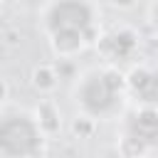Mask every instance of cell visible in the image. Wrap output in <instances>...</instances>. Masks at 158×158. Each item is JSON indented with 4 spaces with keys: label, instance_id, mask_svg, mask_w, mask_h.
I'll return each mask as SVG.
<instances>
[{
    "label": "cell",
    "instance_id": "obj_1",
    "mask_svg": "<svg viewBox=\"0 0 158 158\" xmlns=\"http://www.w3.org/2000/svg\"><path fill=\"white\" fill-rule=\"evenodd\" d=\"M42 30L59 59H74L101 40V10L94 0H49L42 7Z\"/></svg>",
    "mask_w": 158,
    "mask_h": 158
},
{
    "label": "cell",
    "instance_id": "obj_2",
    "mask_svg": "<svg viewBox=\"0 0 158 158\" xmlns=\"http://www.w3.org/2000/svg\"><path fill=\"white\" fill-rule=\"evenodd\" d=\"M128 79L126 74L114 67H94L86 69L81 77H77V84L72 89L74 104L79 106V114H86L91 118H114L123 109Z\"/></svg>",
    "mask_w": 158,
    "mask_h": 158
},
{
    "label": "cell",
    "instance_id": "obj_3",
    "mask_svg": "<svg viewBox=\"0 0 158 158\" xmlns=\"http://www.w3.org/2000/svg\"><path fill=\"white\" fill-rule=\"evenodd\" d=\"M47 151V133L30 111H2L0 121V156L2 158H42Z\"/></svg>",
    "mask_w": 158,
    "mask_h": 158
},
{
    "label": "cell",
    "instance_id": "obj_4",
    "mask_svg": "<svg viewBox=\"0 0 158 158\" xmlns=\"http://www.w3.org/2000/svg\"><path fill=\"white\" fill-rule=\"evenodd\" d=\"M156 146H158V109L141 106L126 118L118 153L121 158H143V153Z\"/></svg>",
    "mask_w": 158,
    "mask_h": 158
},
{
    "label": "cell",
    "instance_id": "obj_5",
    "mask_svg": "<svg viewBox=\"0 0 158 158\" xmlns=\"http://www.w3.org/2000/svg\"><path fill=\"white\" fill-rule=\"evenodd\" d=\"M138 49V35L136 30L121 25V27H114L109 30L106 35H101V40L96 42V52L114 67H118V62H126V59H133Z\"/></svg>",
    "mask_w": 158,
    "mask_h": 158
},
{
    "label": "cell",
    "instance_id": "obj_6",
    "mask_svg": "<svg viewBox=\"0 0 158 158\" xmlns=\"http://www.w3.org/2000/svg\"><path fill=\"white\" fill-rule=\"evenodd\" d=\"M128 91L141 101V106L158 109V72L148 64H133L126 72Z\"/></svg>",
    "mask_w": 158,
    "mask_h": 158
},
{
    "label": "cell",
    "instance_id": "obj_7",
    "mask_svg": "<svg viewBox=\"0 0 158 158\" xmlns=\"http://www.w3.org/2000/svg\"><path fill=\"white\" fill-rule=\"evenodd\" d=\"M35 116H37V121L47 136H54L62 131V111H59V104L54 99H40L35 106Z\"/></svg>",
    "mask_w": 158,
    "mask_h": 158
},
{
    "label": "cell",
    "instance_id": "obj_8",
    "mask_svg": "<svg viewBox=\"0 0 158 158\" xmlns=\"http://www.w3.org/2000/svg\"><path fill=\"white\" fill-rule=\"evenodd\" d=\"M59 79H62V77H59L57 67L49 64V62L37 64V67L32 69V74H30V81H32L35 91H40V94H52V91L59 86Z\"/></svg>",
    "mask_w": 158,
    "mask_h": 158
},
{
    "label": "cell",
    "instance_id": "obj_9",
    "mask_svg": "<svg viewBox=\"0 0 158 158\" xmlns=\"http://www.w3.org/2000/svg\"><path fill=\"white\" fill-rule=\"evenodd\" d=\"M69 131L74 138H91L96 133V118H91L86 114H77L69 121Z\"/></svg>",
    "mask_w": 158,
    "mask_h": 158
},
{
    "label": "cell",
    "instance_id": "obj_10",
    "mask_svg": "<svg viewBox=\"0 0 158 158\" xmlns=\"http://www.w3.org/2000/svg\"><path fill=\"white\" fill-rule=\"evenodd\" d=\"M2 42H5V47H17L20 44V30L17 27H5L2 30Z\"/></svg>",
    "mask_w": 158,
    "mask_h": 158
},
{
    "label": "cell",
    "instance_id": "obj_11",
    "mask_svg": "<svg viewBox=\"0 0 158 158\" xmlns=\"http://www.w3.org/2000/svg\"><path fill=\"white\" fill-rule=\"evenodd\" d=\"M54 67H57V72H59L62 79H72L74 77V62L72 59H59Z\"/></svg>",
    "mask_w": 158,
    "mask_h": 158
},
{
    "label": "cell",
    "instance_id": "obj_12",
    "mask_svg": "<svg viewBox=\"0 0 158 158\" xmlns=\"http://www.w3.org/2000/svg\"><path fill=\"white\" fill-rule=\"evenodd\" d=\"M0 101L2 104L10 101V81L7 79H0Z\"/></svg>",
    "mask_w": 158,
    "mask_h": 158
},
{
    "label": "cell",
    "instance_id": "obj_13",
    "mask_svg": "<svg viewBox=\"0 0 158 158\" xmlns=\"http://www.w3.org/2000/svg\"><path fill=\"white\" fill-rule=\"evenodd\" d=\"M109 2H111L114 7H118V10H131L138 0H109Z\"/></svg>",
    "mask_w": 158,
    "mask_h": 158
},
{
    "label": "cell",
    "instance_id": "obj_14",
    "mask_svg": "<svg viewBox=\"0 0 158 158\" xmlns=\"http://www.w3.org/2000/svg\"><path fill=\"white\" fill-rule=\"evenodd\" d=\"M20 2H22L25 7H32V10H42V7H44L49 0H20Z\"/></svg>",
    "mask_w": 158,
    "mask_h": 158
},
{
    "label": "cell",
    "instance_id": "obj_15",
    "mask_svg": "<svg viewBox=\"0 0 158 158\" xmlns=\"http://www.w3.org/2000/svg\"><path fill=\"white\" fill-rule=\"evenodd\" d=\"M151 22H153L156 35H158V0H156V2H153V7H151Z\"/></svg>",
    "mask_w": 158,
    "mask_h": 158
},
{
    "label": "cell",
    "instance_id": "obj_16",
    "mask_svg": "<svg viewBox=\"0 0 158 158\" xmlns=\"http://www.w3.org/2000/svg\"><path fill=\"white\" fill-rule=\"evenodd\" d=\"M2 2H7V0H2Z\"/></svg>",
    "mask_w": 158,
    "mask_h": 158
}]
</instances>
